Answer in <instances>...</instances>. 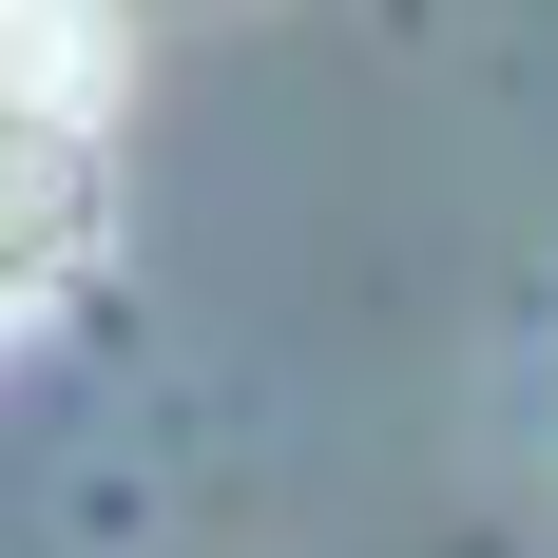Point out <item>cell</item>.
<instances>
[{"instance_id":"obj_1","label":"cell","mask_w":558,"mask_h":558,"mask_svg":"<svg viewBox=\"0 0 558 558\" xmlns=\"http://www.w3.org/2000/svg\"><path fill=\"white\" fill-rule=\"evenodd\" d=\"M97 231H116L97 97H20V77H0V308L77 289V270H97Z\"/></svg>"}]
</instances>
